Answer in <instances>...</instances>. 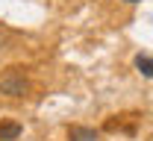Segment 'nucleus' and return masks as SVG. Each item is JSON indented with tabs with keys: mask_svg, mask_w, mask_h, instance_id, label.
<instances>
[{
	"mask_svg": "<svg viewBox=\"0 0 153 141\" xmlns=\"http://www.w3.org/2000/svg\"><path fill=\"white\" fill-rule=\"evenodd\" d=\"M0 91H3V94H9V97H24V94L30 91V85H27V80H24V74L9 71V74H3V77H0Z\"/></svg>",
	"mask_w": 153,
	"mask_h": 141,
	"instance_id": "1",
	"label": "nucleus"
},
{
	"mask_svg": "<svg viewBox=\"0 0 153 141\" xmlns=\"http://www.w3.org/2000/svg\"><path fill=\"white\" fill-rule=\"evenodd\" d=\"M135 68H138V74H141V77H153V56L138 53V56H135Z\"/></svg>",
	"mask_w": 153,
	"mask_h": 141,
	"instance_id": "3",
	"label": "nucleus"
},
{
	"mask_svg": "<svg viewBox=\"0 0 153 141\" xmlns=\"http://www.w3.org/2000/svg\"><path fill=\"white\" fill-rule=\"evenodd\" d=\"M124 3H141V0H124Z\"/></svg>",
	"mask_w": 153,
	"mask_h": 141,
	"instance_id": "5",
	"label": "nucleus"
},
{
	"mask_svg": "<svg viewBox=\"0 0 153 141\" xmlns=\"http://www.w3.org/2000/svg\"><path fill=\"white\" fill-rule=\"evenodd\" d=\"M68 141H97V132L91 126H71L68 129Z\"/></svg>",
	"mask_w": 153,
	"mask_h": 141,
	"instance_id": "2",
	"label": "nucleus"
},
{
	"mask_svg": "<svg viewBox=\"0 0 153 141\" xmlns=\"http://www.w3.org/2000/svg\"><path fill=\"white\" fill-rule=\"evenodd\" d=\"M21 135V123H0V141H15Z\"/></svg>",
	"mask_w": 153,
	"mask_h": 141,
	"instance_id": "4",
	"label": "nucleus"
},
{
	"mask_svg": "<svg viewBox=\"0 0 153 141\" xmlns=\"http://www.w3.org/2000/svg\"><path fill=\"white\" fill-rule=\"evenodd\" d=\"M150 141H153V138H150Z\"/></svg>",
	"mask_w": 153,
	"mask_h": 141,
	"instance_id": "6",
	"label": "nucleus"
}]
</instances>
